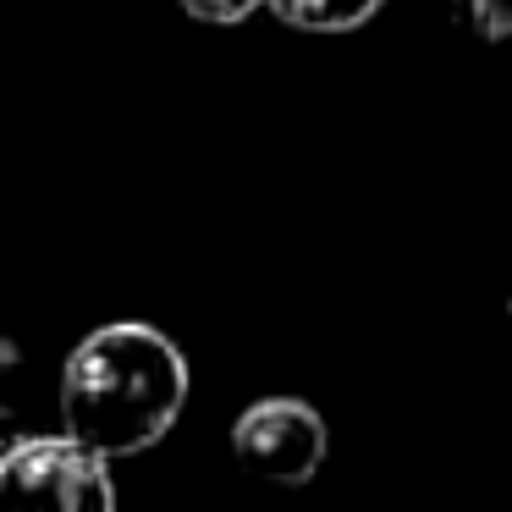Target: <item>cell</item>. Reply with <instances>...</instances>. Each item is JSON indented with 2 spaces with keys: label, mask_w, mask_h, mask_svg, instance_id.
Wrapping results in <instances>:
<instances>
[{
  "label": "cell",
  "mask_w": 512,
  "mask_h": 512,
  "mask_svg": "<svg viewBox=\"0 0 512 512\" xmlns=\"http://www.w3.org/2000/svg\"><path fill=\"white\" fill-rule=\"evenodd\" d=\"M0 490L23 501H45L61 512H111V457L83 435H23L0 457Z\"/></svg>",
  "instance_id": "7a4b0ae2"
},
{
  "label": "cell",
  "mask_w": 512,
  "mask_h": 512,
  "mask_svg": "<svg viewBox=\"0 0 512 512\" xmlns=\"http://www.w3.org/2000/svg\"><path fill=\"white\" fill-rule=\"evenodd\" d=\"M232 452L248 474L270 479V485H309L331 452V430H325L320 408H309L303 397H265L237 413Z\"/></svg>",
  "instance_id": "3957f363"
},
{
  "label": "cell",
  "mask_w": 512,
  "mask_h": 512,
  "mask_svg": "<svg viewBox=\"0 0 512 512\" xmlns=\"http://www.w3.org/2000/svg\"><path fill=\"white\" fill-rule=\"evenodd\" d=\"M188 408V358L166 331L116 320L89 331L61 364V424L105 457H138Z\"/></svg>",
  "instance_id": "6da1fadb"
},
{
  "label": "cell",
  "mask_w": 512,
  "mask_h": 512,
  "mask_svg": "<svg viewBox=\"0 0 512 512\" xmlns=\"http://www.w3.org/2000/svg\"><path fill=\"white\" fill-rule=\"evenodd\" d=\"M265 6L298 34H353L386 0H265Z\"/></svg>",
  "instance_id": "277c9868"
},
{
  "label": "cell",
  "mask_w": 512,
  "mask_h": 512,
  "mask_svg": "<svg viewBox=\"0 0 512 512\" xmlns=\"http://www.w3.org/2000/svg\"><path fill=\"white\" fill-rule=\"evenodd\" d=\"M182 12L193 17V23H210V28H232L243 23L254 6H265V0H177Z\"/></svg>",
  "instance_id": "8992f818"
},
{
  "label": "cell",
  "mask_w": 512,
  "mask_h": 512,
  "mask_svg": "<svg viewBox=\"0 0 512 512\" xmlns=\"http://www.w3.org/2000/svg\"><path fill=\"white\" fill-rule=\"evenodd\" d=\"M452 12H457V23L474 39H485V45L512 39V0H452Z\"/></svg>",
  "instance_id": "5b68a950"
},
{
  "label": "cell",
  "mask_w": 512,
  "mask_h": 512,
  "mask_svg": "<svg viewBox=\"0 0 512 512\" xmlns=\"http://www.w3.org/2000/svg\"><path fill=\"white\" fill-rule=\"evenodd\" d=\"M507 320H512V303H507Z\"/></svg>",
  "instance_id": "52a82bcc"
}]
</instances>
